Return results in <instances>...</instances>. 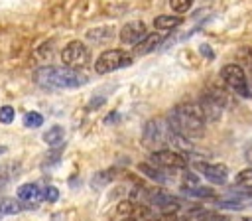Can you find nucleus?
<instances>
[{
	"label": "nucleus",
	"mask_w": 252,
	"mask_h": 221,
	"mask_svg": "<svg viewBox=\"0 0 252 221\" xmlns=\"http://www.w3.org/2000/svg\"><path fill=\"white\" fill-rule=\"evenodd\" d=\"M246 180H252V168H248V170H242L236 178H234V184H242V182H246Z\"/></svg>",
	"instance_id": "a878e982"
},
{
	"label": "nucleus",
	"mask_w": 252,
	"mask_h": 221,
	"mask_svg": "<svg viewBox=\"0 0 252 221\" xmlns=\"http://www.w3.org/2000/svg\"><path fill=\"white\" fill-rule=\"evenodd\" d=\"M63 136H65V130H63L61 126H51L49 130H45V134H43V142L49 144V146H55V144H61Z\"/></svg>",
	"instance_id": "f3484780"
},
{
	"label": "nucleus",
	"mask_w": 252,
	"mask_h": 221,
	"mask_svg": "<svg viewBox=\"0 0 252 221\" xmlns=\"http://www.w3.org/2000/svg\"><path fill=\"white\" fill-rule=\"evenodd\" d=\"M161 39H163V36L158 34V32H154V34H146L138 43H134V53H136V55H146V53L154 51V49L161 43Z\"/></svg>",
	"instance_id": "9d476101"
},
{
	"label": "nucleus",
	"mask_w": 252,
	"mask_h": 221,
	"mask_svg": "<svg viewBox=\"0 0 252 221\" xmlns=\"http://www.w3.org/2000/svg\"><path fill=\"white\" fill-rule=\"evenodd\" d=\"M33 79L39 87L45 89H75L87 83V77L81 71L73 67H55V65L39 67L33 73Z\"/></svg>",
	"instance_id": "f03ea898"
},
{
	"label": "nucleus",
	"mask_w": 252,
	"mask_h": 221,
	"mask_svg": "<svg viewBox=\"0 0 252 221\" xmlns=\"http://www.w3.org/2000/svg\"><path fill=\"white\" fill-rule=\"evenodd\" d=\"M18 199L24 203H37L43 199V189H39L37 184H24L18 187Z\"/></svg>",
	"instance_id": "9b49d317"
},
{
	"label": "nucleus",
	"mask_w": 252,
	"mask_h": 221,
	"mask_svg": "<svg viewBox=\"0 0 252 221\" xmlns=\"http://www.w3.org/2000/svg\"><path fill=\"white\" fill-rule=\"evenodd\" d=\"M183 184H185V187H195V185H199V178L193 172H185L183 174Z\"/></svg>",
	"instance_id": "b1692460"
},
{
	"label": "nucleus",
	"mask_w": 252,
	"mask_h": 221,
	"mask_svg": "<svg viewBox=\"0 0 252 221\" xmlns=\"http://www.w3.org/2000/svg\"><path fill=\"white\" fill-rule=\"evenodd\" d=\"M195 166H197V170L203 172V176H205L211 184H215V185H222V184H226V180H228V168H226L224 164H205V162H197Z\"/></svg>",
	"instance_id": "6e6552de"
},
{
	"label": "nucleus",
	"mask_w": 252,
	"mask_h": 221,
	"mask_svg": "<svg viewBox=\"0 0 252 221\" xmlns=\"http://www.w3.org/2000/svg\"><path fill=\"white\" fill-rule=\"evenodd\" d=\"M236 195H252V185H250V187H248L246 191H238Z\"/></svg>",
	"instance_id": "c85d7f7f"
},
{
	"label": "nucleus",
	"mask_w": 252,
	"mask_h": 221,
	"mask_svg": "<svg viewBox=\"0 0 252 221\" xmlns=\"http://www.w3.org/2000/svg\"><path fill=\"white\" fill-rule=\"evenodd\" d=\"M183 191H185L187 195H195V197H211V195H213V189H209V187H199V185H195V187H183Z\"/></svg>",
	"instance_id": "412c9836"
},
{
	"label": "nucleus",
	"mask_w": 252,
	"mask_h": 221,
	"mask_svg": "<svg viewBox=\"0 0 252 221\" xmlns=\"http://www.w3.org/2000/svg\"><path fill=\"white\" fill-rule=\"evenodd\" d=\"M26 207H30V205H24L20 199H14V197L0 199V213H4V215H16V213L24 211Z\"/></svg>",
	"instance_id": "4468645a"
},
{
	"label": "nucleus",
	"mask_w": 252,
	"mask_h": 221,
	"mask_svg": "<svg viewBox=\"0 0 252 221\" xmlns=\"http://www.w3.org/2000/svg\"><path fill=\"white\" fill-rule=\"evenodd\" d=\"M116 213L118 215H130V213H134V203L132 201H120L118 203V207H116Z\"/></svg>",
	"instance_id": "5701e85b"
},
{
	"label": "nucleus",
	"mask_w": 252,
	"mask_h": 221,
	"mask_svg": "<svg viewBox=\"0 0 252 221\" xmlns=\"http://www.w3.org/2000/svg\"><path fill=\"white\" fill-rule=\"evenodd\" d=\"M128 65H132V55L130 53H126L122 49H106L96 57L94 71L98 75H104V73H110V71H116V69L128 67Z\"/></svg>",
	"instance_id": "20e7f679"
},
{
	"label": "nucleus",
	"mask_w": 252,
	"mask_h": 221,
	"mask_svg": "<svg viewBox=\"0 0 252 221\" xmlns=\"http://www.w3.org/2000/svg\"><path fill=\"white\" fill-rule=\"evenodd\" d=\"M112 37V28H94L87 32V39L93 43H104Z\"/></svg>",
	"instance_id": "dca6fc26"
},
{
	"label": "nucleus",
	"mask_w": 252,
	"mask_h": 221,
	"mask_svg": "<svg viewBox=\"0 0 252 221\" xmlns=\"http://www.w3.org/2000/svg\"><path fill=\"white\" fill-rule=\"evenodd\" d=\"M140 221H158V219H154V217H146V219H140Z\"/></svg>",
	"instance_id": "7c9ffc66"
},
{
	"label": "nucleus",
	"mask_w": 252,
	"mask_h": 221,
	"mask_svg": "<svg viewBox=\"0 0 252 221\" xmlns=\"http://www.w3.org/2000/svg\"><path fill=\"white\" fill-rule=\"evenodd\" d=\"M122 221H138V219H136V217H130V215H126Z\"/></svg>",
	"instance_id": "c756f323"
},
{
	"label": "nucleus",
	"mask_w": 252,
	"mask_h": 221,
	"mask_svg": "<svg viewBox=\"0 0 252 221\" xmlns=\"http://www.w3.org/2000/svg\"><path fill=\"white\" fill-rule=\"evenodd\" d=\"M169 132H171V126H169L167 122H163L161 118L148 120L146 126H144V132H142L144 146H148V148H156V146L167 144Z\"/></svg>",
	"instance_id": "39448f33"
},
{
	"label": "nucleus",
	"mask_w": 252,
	"mask_h": 221,
	"mask_svg": "<svg viewBox=\"0 0 252 221\" xmlns=\"http://www.w3.org/2000/svg\"><path fill=\"white\" fill-rule=\"evenodd\" d=\"M220 79L224 81V85L238 97L242 99H248L250 97V85H248V79L244 75V69L236 63H228L220 69Z\"/></svg>",
	"instance_id": "7ed1b4c3"
},
{
	"label": "nucleus",
	"mask_w": 252,
	"mask_h": 221,
	"mask_svg": "<svg viewBox=\"0 0 252 221\" xmlns=\"http://www.w3.org/2000/svg\"><path fill=\"white\" fill-rule=\"evenodd\" d=\"M167 124L171 126V130H175L183 136H201L203 128H205V114L199 105L183 103V105H177L169 112Z\"/></svg>",
	"instance_id": "f257e3e1"
},
{
	"label": "nucleus",
	"mask_w": 252,
	"mask_h": 221,
	"mask_svg": "<svg viewBox=\"0 0 252 221\" xmlns=\"http://www.w3.org/2000/svg\"><path fill=\"white\" fill-rule=\"evenodd\" d=\"M250 61H252V51H250Z\"/></svg>",
	"instance_id": "473e14b6"
},
{
	"label": "nucleus",
	"mask_w": 252,
	"mask_h": 221,
	"mask_svg": "<svg viewBox=\"0 0 252 221\" xmlns=\"http://www.w3.org/2000/svg\"><path fill=\"white\" fill-rule=\"evenodd\" d=\"M89 57V51H87V45L79 39L75 41H69L63 49H61V59L67 67H81Z\"/></svg>",
	"instance_id": "0eeeda50"
},
{
	"label": "nucleus",
	"mask_w": 252,
	"mask_h": 221,
	"mask_svg": "<svg viewBox=\"0 0 252 221\" xmlns=\"http://www.w3.org/2000/svg\"><path fill=\"white\" fill-rule=\"evenodd\" d=\"M219 207H226V209L238 211V209H242V203L240 201H219Z\"/></svg>",
	"instance_id": "bb28decb"
},
{
	"label": "nucleus",
	"mask_w": 252,
	"mask_h": 221,
	"mask_svg": "<svg viewBox=\"0 0 252 221\" xmlns=\"http://www.w3.org/2000/svg\"><path fill=\"white\" fill-rule=\"evenodd\" d=\"M181 22H183V20H181L179 16H165V14H163V16H158V18L154 20V28L165 32V30H173V28H177Z\"/></svg>",
	"instance_id": "2eb2a0df"
},
{
	"label": "nucleus",
	"mask_w": 252,
	"mask_h": 221,
	"mask_svg": "<svg viewBox=\"0 0 252 221\" xmlns=\"http://www.w3.org/2000/svg\"><path fill=\"white\" fill-rule=\"evenodd\" d=\"M14 116H16V110H14V107H10V105H4V107H0V122H4V124H10V122H14Z\"/></svg>",
	"instance_id": "4be33fe9"
},
{
	"label": "nucleus",
	"mask_w": 252,
	"mask_h": 221,
	"mask_svg": "<svg viewBox=\"0 0 252 221\" xmlns=\"http://www.w3.org/2000/svg\"><path fill=\"white\" fill-rule=\"evenodd\" d=\"M114 178V174H112V170H104V172H98V174H94V178L91 180V184L94 185V187H104L110 180Z\"/></svg>",
	"instance_id": "a211bd4d"
},
{
	"label": "nucleus",
	"mask_w": 252,
	"mask_h": 221,
	"mask_svg": "<svg viewBox=\"0 0 252 221\" xmlns=\"http://www.w3.org/2000/svg\"><path fill=\"white\" fill-rule=\"evenodd\" d=\"M24 124L30 126V128H37V126L43 124V116H41L39 112H35V110H30V112L24 116Z\"/></svg>",
	"instance_id": "6ab92c4d"
},
{
	"label": "nucleus",
	"mask_w": 252,
	"mask_h": 221,
	"mask_svg": "<svg viewBox=\"0 0 252 221\" xmlns=\"http://www.w3.org/2000/svg\"><path fill=\"white\" fill-rule=\"evenodd\" d=\"M144 36H146V24L144 22H138V20L124 24V28L120 30V41L126 43V45L138 43Z\"/></svg>",
	"instance_id": "1a4fd4ad"
},
{
	"label": "nucleus",
	"mask_w": 252,
	"mask_h": 221,
	"mask_svg": "<svg viewBox=\"0 0 252 221\" xmlns=\"http://www.w3.org/2000/svg\"><path fill=\"white\" fill-rule=\"evenodd\" d=\"M152 203H154L158 209H161L163 213H169L171 209L177 207L175 197H171V195H167V193H163V191H156V195L152 197Z\"/></svg>",
	"instance_id": "ddd939ff"
},
{
	"label": "nucleus",
	"mask_w": 252,
	"mask_h": 221,
	"mask_svg": "<svg viewBox=\"0 0 252 221\" xmlns=\"http://www.w3.org/2000/svg\"><path fill=\"white\" fill-rule=\"evenodd\" d=\"M169 6L175 14H183L193 6V0H169Z\"/></svg>",
	"instance_id": "aec40b11"
},
{
	"label": "nucleus",
	"mask_w": 252,
	"mask_h": 221,
	"mask_svg": "<svg viewBox=\"0 0 252 221\" xmlns=\"http://www.w3.org/2000/svg\"><path fill=\"white\" fill-rule=\"evenodd\" d=\"M152 164L163 170H181L187 166V158L177 150H156L152 152Z\"/></svg>",
	"instance_id": "423d86ee"
},
{
	"label": "nucleus",
	"mask_w": 252,
	"mask_h": 221,
	"mask_svg": "<svg viewBox=\"0 0 252 221\" xmlns=\"http://www.w3.org/2000/svg\"><path fill=\"white\" fill-rule=\"evenodd\" d=\"M242 221H252V217H242Z\"/></svg>",
	"instance_id": "2f4dec72"
},
{
	"label": "nucleus",
	"mask_w": 252,
	"mask_h": 221,
	"mask_svg": "<svg viewBox=\"0 0 252 221\" xmlns=\"http://www.w3.org/2000/svg\"><path fill=\"white\" fill-rule=\"evenodd\" d=\"M138 170H140L142 174H146L150 180H156L158 184H165V182L169 180V176H165L163 168H159V166H156V164L144 162V164H138Z\"/></svg>",
	"instance_id": "f8f14e48"
},
{
	"label": "nucleus",
	"mask_w": 252,
	"mask_h": 221,
	"mask_svg": "<svg viewBox=\"0 0 252 221\" xmlns=\"http://www.w3.org/2000/svg\"><path fill=\"white\" fill-rule=\"evenodd\" d=\"M244 158H246V162L252 166V146H248V148L244 150Z\"/></svg>",
	"instance_id": "cd10ccee"
},
{
	"label": "nucleus",
	"mask_w": 252,
	"mask_h": 221,
	"mask_svg": "<svg viewBox=\"0 0 252 221\" xmlns=\"http://www.w3.org/2000/svg\"><path fill=\"white\" fill-rule=\"evenodd\" d=\"M57 197H59V191H57V187H53V185H47V187L43 189V199H45V201H57Z\"/></svg>",
	"instance_id": "393cba45"
}]
</instances>
